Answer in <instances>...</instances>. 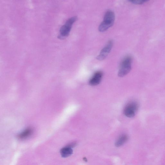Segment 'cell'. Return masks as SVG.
<instances>
[{
	"instance_id": "6da1fadb",
	"label": "cell",
	"mask_w": 165,
	"mask_h": 165,
	"mask_svg": "<svg viewBox=\"0 0 165 165\" xmlns=\"http://www.w3.org/2000/svg\"><path fill=\"white\" fill-rule=\"evenodd\" d=\"M115 14L111 10L106 11L104 16L103 22L99 25V30L100 32H104L113 26L115 20Z\"/></svg>"
},
{
	"instance_id": "7a4b0ae2",
	"label": "cell",
	"mask_w": 165,
	"mask_h": 165,
	"mask_svg": "<svg viewBox=\"0 0 165 165\" xmlns=\"http://www.w3.org/2000/svg\"><path fill=\"white\" fill-rule=\"evenodd\" d=\"M132 57L127 56L122 60L118 71V75L119 77H123L128 74L132 68Z\"/></svg>"
},
{
	"instance_id": "3957f363",
	"label": "cell",
	"mask_w": 165,
	"mask_h": 165,
	"mask_svg": "<svg viewBox=\"0 0 165 165\" xmlns=\"http://www.w3.org/2000/svg\"><path fill=\"white\" fill-rule=\"evenodd\" d=\"M77 17L74 16L71 17L67 20L65 24L62 26L60 29V35L58 37L59 39H64L69 35L73 24L76 21Z\"/></svg>"
},
{
	"instance_id": "277c9868",
	"label": "cell",
	"mask_w": 165,
	"mask_h": 165,
	"mask_svg": "<svg viewBox=\"0 0 165 165\" xmlns=\"http://www.w3.org/2000/svg\"><path fill=\"white\" fill-rule=\"evenodd\" d=\"M138 108V103L135 101L131 102L126 105L124 109V114L127 117L133 118L135 116Z\"/></svg>"
},
{
	"instance_id": "5b68a950",
	"label": "cell",
	"mask_w": 165,
	"mask_h": 165,
	"mask_svg": "<svg viewBox=\"0 0 165 165\" xmlns=\"http://www.w3.org/2000/svg\"><path fill=\"white\" fill-rule=\"evenodd\" d=\"M113 45V41L111 40H109L106 45L102 50L100 53L97 57V59L99 60H105L110 52Z\"/></svg>"
},
{
	"instance_id": "8992f818",
	"label": "cell",
	"mask_w": 165,
	"mask_h": 165,
	"mask_svg": "<svg viewBox=\"0 0 165 165\" xmlns=\"http://www.w3.org/2000/svg\"><path fill=\"white\" fill-rule=\"evenodd\" d=\"M103 74L101 71L96 72L89 81V84L94 86L99 85L101 82Z\"/></svg>"
},
{
	"instance_id": "52a82bcc",
	"label": "cell",
	"mask_w": 165,
	"mask_h": 165,
	"mask_svg": "<svg viewBox=\"0 0 165 165\" xmlns=\"http://www.w3.org/2000/svg\"><path fill=\"white\" fill-rule=\"evenodd\" d=\"M73 153V151L71 148L68 146L63 148L60 151L62 156L65 158L70 156Z\"/></svg>"
},
{
	"instance_id": "ba28073f",
	"label": "cell",
	"mask_w": 165,
	"mask_h": 165,
	"mask_svg": "<svg viewBox=\"0 0 165 165\" xmlns=\"http://www.w3.org/2000/svg\"><path fill=\"white\" fill-rule=\"evenodd\" d=\"M128 136L127 135H122L119 137V138L116 141L115 143L116 146L117 147L121 146L128 141Z\"/></svg>"
},
{
	"instance_id": "9c48e42d",
	"label": "cell",
	"mask_w": 165,
	"mask_h": 165,
	"mask_svg": "<svg viewBox=\"0 0 165 165\" xmlns=\"http://www.w3.org/2000/svg\"><path fill=\"white\" fill-rule=\"evenodd\" d=\"M32 133V129L29 128L21 133L18 136V138L20 139H25L29 136Z\"/></svg>"
},
{
	"instance_id": "30bf717a",
	"label": "cell",
	"mask_w": 165,
	"mask_h": 165,
	"mask_svg": "<svg viewBox=\"0 0 165 165\" xmlns=\"http://www.w3.org/2000/svg\"><path fill=\"white\" fill-rule=\"evenodd\" d=\"M145 0H130L129 1L133 3V4L137 5L142 4L144 3L147 1Z\"/></svg>"
},
{
	"instance_id": "8fae6325",
	"label": "cell",
	"mask_w": 165,
	"mask_h": 165,
	"mask_svg": "<svg viewBox=\"0 0 165 165\" xmlns=\"http://www.w3.org/2000/svg\"><path fill=\"white\" fill-rule=\"evenodd\" d=\"M84 161H87V159H86V158H84Z\"/></svg>"
}]
</instances>
